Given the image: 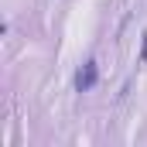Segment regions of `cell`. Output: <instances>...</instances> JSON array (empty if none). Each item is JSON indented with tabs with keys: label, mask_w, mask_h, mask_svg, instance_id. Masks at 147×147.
<instances>
[{
	"label": "cell",
	"mask_w": 147,
	"mask_h": 147,
	"mask_svg": "<svg viewBox=\"0 0 147 147\" xmlns=\"http://www.w3.org/2000/svg\"><path fill=\"white\" fill-rule=\"evenodd\" d=\"M96 79H99V69H96V62H86V65L75 72V89H79V92H89V89L96 86Z\"/></svg>",
	"instance_id": "6da1fadb"
}]
</instances>
